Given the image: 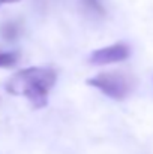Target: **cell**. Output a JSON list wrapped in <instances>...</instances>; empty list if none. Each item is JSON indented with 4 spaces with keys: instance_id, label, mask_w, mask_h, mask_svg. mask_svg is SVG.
I'll use <instances>...</instances> for the list:
<instances>
[{
    "instance_id": "cell-2",
    "label": "cell",
    "mask_w": 153,
    "mask_h": 154,
    "mask_svg": "<svg viewBox=\"0 0 153 154\" xmlns=\"http://www.w3.org/2000/svg\"><path fill=\"white\" fill-rule=\"evenodd\" d=\"M87 84L98 88L105 96L114 100H123L132 91L134 82L123 72H101L93 78L87 79Z\"/></svg>"
},
{
    "instance_id": "cell-5",
    "label": "cell",
    "mask_w": 153,
    "mask_h": 154,
    "mask_svg": "<svg viewBox=\"0 0 153 154\" xmlns=\"http://www.w3.org/2000/svg\"><path fill=\"white\" fill-rule=\"evenodd\" d=\"M18 63L17 52H0V67H12Z\"/></svg>"
},
{
    "instance_id": "cell-3",
    "label": "cell",
    "mask_w": 153,
    "mask_h": 154,
    "mask_svg": "<svg viewBox=\"0 0 153 154\" xmlns=\"http://www.w3.org/2000/svg\"><path fill=\"white\" fill-rule=\"evenodd\" d=\"M131 55V48L129 45L119 42L110 47H104L90 54L89 61L95 66H104V64H113V63H119L126 60Z\"/></svg>"
},
{
    "instance_id": "cell-7",
    "label": "cell",
    "mask_w": 153,
    "mask_h": 154,
    "mask_svg": "<svg viewBox=\"0 0 153 154\" xmlns=\"http://www.w3.org/2000/svg\"><path fill=\"white\" fill-rule=\"evenodd\" d=\"M17 2H20V0H0V6L9 5V3H17Z\"/></svg>"
},
{
    "instance_id": "cell-6",
    "label": "cell",
    "mask_w": 153,
    "mask_h": 154,
    "mask_svg": "<svg viewBox=\"0 0 153 154\" xmlns=\"http://www.w3.org/2000/svg\"><path fill=\"white\" fill-rule=\"evenodd\" d=\"M83 3H84V6L90 11V12H93V14H98V15H105V8H104V3H102V0H83Z\"/></svg>"
},
{
    "instance_id": "cell-1",
    "label": "cell",
    "mask_w": 153,
    "mask_h": 154,
    "mask_svg": "<svg viewBox=\"0 0 153 154\" xmlns=\"http://www.w3.org/2000/svg\"><path fill=\"white\" fill-rule=\"evenodd\" d=\"M57 79L56 70L50 67H27L18 70L6 81V91L14 96H24L35 109L48 103V93Z\"/></svg>"
},
{
    "instance_id": "cell-4",
    "label": "cell",
    "mask_w": 153,
    "mask_h": 154,
    "mask_svg": "<svg viewBox=\"0 0 153 154\" xmlns=\"http://www.w3.org/2000/svg\"><path fill=\"white\" fill-rule=\"evenodd\" d=\"M21 33V24L17 21H8L0 27V35L5 41H15Z\"/></svg>"
}]
</instances>
